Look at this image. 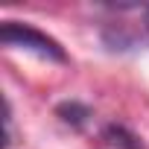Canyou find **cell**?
Listing matches in <instances>:
<instances>
[{
    "mask_svg": "<svg viewBox=\"0 0 149 149\" xmlns=\"http://www.w3.org/2000/svg\"><path fill=\"white\" fill-rule=\"evenodd\" d=\"M0 41L6 47H21V50H32L44 58H53V61H64V50L58 41H53L50 35L38 32L35 26H26V24H18V21H6L0 26Z\"/></svg>",
    "mask_w": 149,
    "mask_h": 149,
    "instance_id": "cell-1",
    "label": "cell"
},
{
    "mask_svg": "<svg viewBox=\"0 0 149 149\" xmlns=\"http://www.w3.org/2000/svg\"><path fill=\"white\" fill-rule=\"evenodd\" d=\"M102 137H105L108 146H114V149H143L140 137L132 134L126 126H108V129L102 132Z\"/></svg>",
    "mask_w": 149,
    "mask_h": 149,
    "instance_id": "cell-2",
    "label": "cell"
},
{
    "mask_svg": "<svg viewBox=\"0 0 149 149\" xmlns=\"http://www.w3.org/2000/svg\"><path fill=\"white\" fill-rule=\"evenodd\" d=\"M56 114H58L64 123H70V126H82V123L91 117L88 105H82V102H61V105L56 108Z\"/></svg>",
    "mask_w": 149,
    "mask_h": 149,
    "instance_id": "cell-3",
    "label": "cell"
},
{
    "mask_svg": "<svg viewBox=\"0 0 149 149\" xmlns=\"http://www.w3.org/2000/svg\"><path fill=\"white\" fill-rule=\"evenodd\" d=\"M146 29H149V9H146Z\"/></svg>",
    "mask_w": 149,
    "mask_h": 149,
    "instance_id": "cell-4",
    "label": "cell"
}]
</instances>
